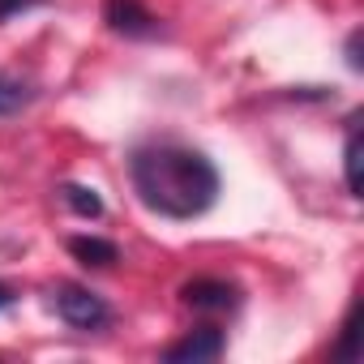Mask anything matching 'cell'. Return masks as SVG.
Returning <instances> with one entry per match:
<instances>
[{"mask_svg":"<svg viewBox=\"0 0 364 364\" xmlns=\"http://www.w3.org/2000/svg\"><path fill=\"white\" fill-rule=\"evenodd\" d=\"M56 313H60V321L65 326H73V330H103L107 321H112V309H107V300L103 296H95L90 287H77V283H65L60 291H56Z\"/></svg>","mask_w":364,"mask_h":364,"instance_id":"obj_2","label":"cell"},{"mask_svg":"<svg viewBox=\"0 0 364 364\" xmlns=\"http://www.w3.org/2000/svg\"><path fill=\"white\" fill-rule=\"evenodd\" d=\"M180 300L198 313H232L240 304V287L228 279H193L180 287Z\"/></svg>","mask_w":364,"mask_h":364,"instance_id":"obj_3","label":"cell"},{"mask_svg":"<svg viewBox=\"0 0 364 364\" xmlns=\"http://www.w3.org/2000/svg\"><path fill=\"white\" fill-rule=\"evenodd\" d=\"M103 22L116 35H129V39H146V35L159 31V18L141 5V0H107V5H103Z\"/></svg>","mask_w":364,"mask_h":364,"instance_id":"obj_5","label":"cell"},{"mask_svg":"<svg viewBox=\"0 0 364 364\" xmlns=\"http://www.w3.org/2000/svg\"><path fill=\"white\" fill-rule=\"evenodd\" d=\"M129 176L141 206L171 223H189L219 202V167L202 150L180 141L137 146L129 159Z\"/></svg>","mask_w":364,"mask_h":364,"instance_id":"obj_1","label":"cell"},{"mask_svg":"<svg viewBox=\"0 0 364 364\" xmlns=\"http://www.w3.org/2000/svg\"><path fill=\"white\" fill-rule=\"evenodd\" d=\"M69 253H73L82 266H95V270L120 262V249H116L112 240H103V236H73V240H69Z\"/></svg>","mask_w":364,"mask_h":364,"instance_id":"obj_6","label":"cell"},{"mask_svg":"<svg viewBox=\"0 0 364 364\" xmlns=\"http://www.w3.org/2000/svg\"><path fill=\"white\" fill-rule=\"evenodd\" d=\"M219 355H223V330L219 326H198L163 351V360H171V364H206Z\"/></svg>","mask_w":364,"mask_h":364,"instance_id":"obj_4","label":"cell"},{"mask_svg":"<svg viewBox=\"0 0 364 364\" xmlns=\"http://www.w3.org/2000/svg\"><path fill=\"white\" fill-rule=\"evenodd\" d=\"M31 99H35V90H31L26 82H18V77H9V73H0V116L22 112Z\"/></svg>","mask_w":364,"mask_h":364,"instance_id":"obj_8","label":"cell"},{"mask_svg":"<svg viewBox=\"0 0 364 364\" xmlns=\"http://www.w3.org/2000/svg\"><path fill=\"white\" fill-rule=\"evenodd\" d=\"M60 198H65V206H69L77 219H103V198H99L95 189H86V185H65Z\"/></svg>","mask_w":364,"mask_h":364,"instance_id":"obj_7","label":"cell"},{"mask_svg":"<svg viewBox=\"0 0 364 364\" xmlns=\"http://www.w3.org/2000/svg\"><path fill=\"white\" fill-rule=\"evenodd\" d=\"M9 304H14V287H9V283H0V313H5Z\"/></svg>","mask_w":364,"mask_h":364,"instance_id":"obj_11","label":"cell"},{"mask_svg":"<svg viewBox=\"0 0 364 364\" xmlns=\"http://www.w3.org/2000/svg\"><path fill=\"white\" fill-rule=\"evenodd\" d=\"M343 176H347V193L360 198V129H355V120H351L347 146H343Z\"/></svg>","mask_w":364,"mask_h":364,"instance_id":"obj_9","label":"cell"},{"mask_svg":"<svg viewBox=\"0 0 364 364\" xmlns=\"http://www.w3.org/2000/svg\"><path fill=\"white\" fill-rule=\"evenodd\" d=\"M31 5H39V0H0V22L9 14H18V9H31Z\"/></svg>","mask_w":364,"mask_h":364,"instance_id":"obj_10","label":"cell"}]
</instances>
